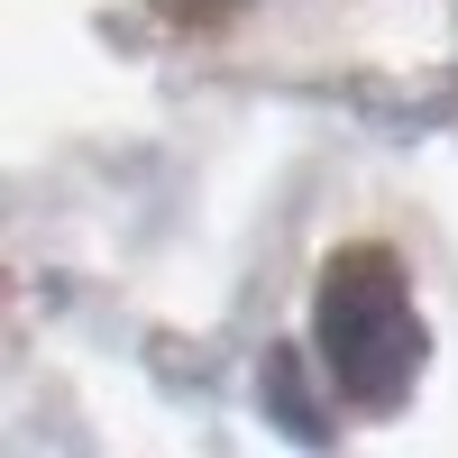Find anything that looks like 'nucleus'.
<instances>
[{
	"label": "nucleus",
	"instance_id": "f257e3e1",
	"mask_svg": "<svg viewBox=\"0 0 458 458\" xmlns=\"http://www.w3.org/2000/svg\"><path fill=\"white\" fill-rule=\"evenodd\" d=\"M312 339H321V367L339 376V394L367 403V412H394L403 386L431 358L412 284H403V266L386 248H339L330 257V276L312 293Z\"/></svg>",
	"mask_w": 458,
	"mask_h": 458
},
{
	"label": "nucleus",
	"instance_id": "7ed1b4c3",
	"mask_svg": "<svg viewBox=\"0 0 458 458\" xmlns=\"http://www.w3.org/2000/svg\"><path fill=\"white\" fill-rule=\"evenodd\" d=\"M183 10H229V0H183Z\"/></svg>",
	"mask_w": 458,
	"mask_h": 458
},
{
	"label": "nucleus",
	"instance_id": "f03ea898",
	"mask_svg": "<svg viewBox=\"0 0 458 458\" xmlns=\"http://www.w3.org/2000/svg\"><path fill=\"white\" fill-rule=\"evenodd\" d=\"M266 403H276V422L293 431V440H330V412L312 403V376H302L284 349L276 358H266Z\"/></svg>",
	"mask_w": 458,
	"mask_h": 458
}]
</instances>
